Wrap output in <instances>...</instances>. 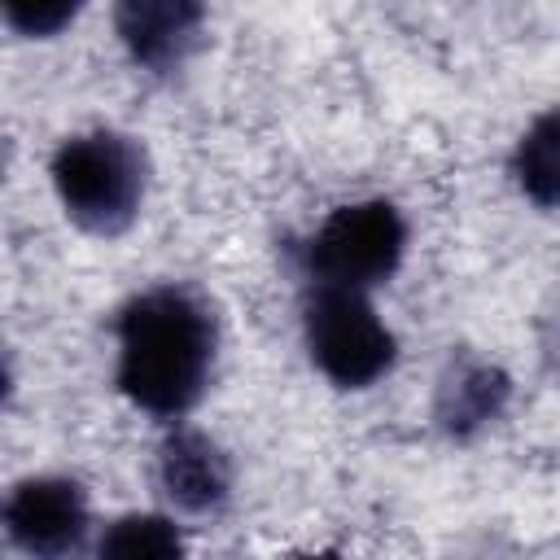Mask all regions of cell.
Here are the masks:
<instances>
[{"label": "cell", "mask_w": 560, "mask_h": 560, "mask_svg": "<svg viewBox=\"0 0 560 560\" xmlns=\"http://www.w3.org/2000/svg\"><path fill=\"white\" fill-rule=\"evenodd\" d=\"M214 363V319L184 289H149L118 315V389L153 411L184 416Z\"/></svg>", "instance_id": "1"}, {"label": "cell", "mask_w": 560, "mask_h": 560, "mask_svg": "<svg viewBox=\"0 0 560 560\" xmlns=\"http://www.w3.org/2000/svg\"><path fill=\"white\" fill-rule=\"evenodd\" d=\"M52 188L79 228L114 236L144 201V153L118 131L74 136L52 158Z\"/></svg>", "instance_id": "2"}, {"label": "cell", "mask_w": 560, "mask_h": 560, "mask_svg": "<svg viewBox=\"0 0 560 560\" xmlns=\"http://www.w3.org/2000/svg\"><path fill=\"white\" fill-rule=\"evenodd\" d=\"M306 346L315 368L341 389H363L394 363V332L359 289L341 284H315L306 302Z\"/></svg>", "instance_id": "3"}, {"label": "cell", "mask_w": 560, "mask_h": 560, "mask_svg": "<svg viewBox=\"0 0 560 560\" xmlns=\"http://www.w3.org/2000/svg\"><path fill=\"white\" fill-rule=\"evenodd\" d=\"M407 245V228L389 201H354L328 214L311 241V271L319 284L368 289L394 276Z\"/></svg>", "instance_id": "4"}, {"label": "cell", "mask_w": 560, "mask_h": 560, "mask_svg": "<svg viewBox=\"0 0 560 560\" xmlns=\"http://www.w3.org/2000/svg\"><path fill=\"white\" fill-rule=\"evenodd\" d=\"M9 538L39 560H61L88 529V499L66 477H31L4 503Z\"/></svg>", "instance_id": "5"}, {"label": "cell", "mask_w": 560, "mask_h": 560, "mask_svg": "<svg viewBox=\"0 0 560 560\" xmlns=\"http://www.w3.org/2000/svg\"><path fill=\"white\" fill-rule=\"evenodd\" d=\"M201 9L188 0H127L118 9V35L144 66H171L192 44Z\"/></svg>", "instance_id": "6"}, {"label": "cell", "mask_w": 560, "mask_h": 560, "mask_svg": "<svg viewBox=\"0 0 560 560\" xmlns=\"http://www.w3.org/2000/svg\"><path fill=\"white\" fill-rule=\"evenodd\" d=\"M162 486L184 512H210L228 499V464L201 433H175L162 446Z\"/></svg>", "instance_id": "7"}, {"label": "cell", "mask_w": 560, "mask_h": 560, "mask_svg": "<svg viewBox=\"0 0 560 560\" xmlns=\"http://www.w3.org/2000/svg\"><path fill=\"white\" fill-rule=\"evenodd\" d=\"M512 175L534 206H560V105L534 118V127L521 136L512 153Z\"/></svg>", "instance_id": "8"}, {"label": "cell", "mask_w": 560, "mask_h": 560, "mask_svg": "<svg viewBox=\"0 0 560 560\" xmlns=\"http://www.w3.org/2000/svg\"><path fill=\"white\" fill-rule=\"evenodd\" d=\"M96 560H184V542L166 516L131 512L105 529Z\"/></svg>", "instance_id": "9"}, {"label": "cell", "mask_w": 560, "mask_h": 560, "mask_svg": "<svg viewBox=\"0 0 560 560\" xmlns=\"http://www.w3.org/2000/svg\"><path fill=\"white\" fill-rule=\"evenodd\" d=\"M446 394H451V411H446L451 424H477V420L494 416L499 398L508 394V381H503L494 368H481V363H477V368L459 372Z\"/></svg>", "instance_id": "10"}, {"label": "cell", "mask_w": 560, "mask_h": 560, "mask_svg": "<svg viewBox=\"0 0 560 560\" xmlns=\"http://www.w3.org/2000/svg\"><path fill=\"white\" fill-rule=\"evenodd\" d=\"M4 18L22 35H52L57 26H66L74 18V4H9Z\"/></svg>", "instance_id": "11"}, {"label": "cell", "mask_w": 560, "mask_h": 560, "mask_svg": "<svg viewBox=\"0 0 560 560\" xmlns=\"http://www.w3.org/2000/svg\"><path fill=\"white\" fill-rule=\"evenodd\" d=\"M306 560H337V556H306Z\"/></svg>", "instance_id": "12"}]
</instances>
